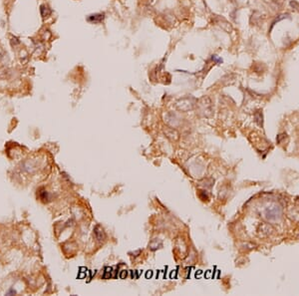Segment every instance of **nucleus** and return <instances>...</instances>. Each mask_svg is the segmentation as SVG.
I'll list each match as a JSON object with an SVG mask.
<instances>
[{"label": "nucleus", "instance_id": "obj_4", "mask_svg": "<svg viewBox=\"0 0 299 296\" xmlns=\"http://www.w3.org/2000/svg\"><path fill=\"white\" fill-rule=\"evenodd\" d=\"M290 5H291V6H292L294 9L298 10V11H299V3H298L297 1H295V0H293V1H291V2H290Z\"/></svg>", "mask_w": 299, "mask_h": 296}, {"label": "nucleus", "instance_id": "obj_2", "mask_svg": "<svg viewBox=\"0 0 299 296\" xmlns=\"http://www.w3.org/2000/svg\"><path fill=\"white\" fill-rule=\"evenodd\" d=\"M40 12H41V15L43 17H48L49 15H51L52 13L51 9H50L47 5H41V7H40Z\"/></svg>", "mask_w": 299, "mask_h": 296}, {"label": "nucleus", "instance_id": "obj_1", "mask_svg": "<svg viewBox=\"0 0 299 296\" xmlns=\"http://www.w3.org/2000/svg\"><path fill=\"white\" fill-rule=\"evenodd\" d=\"M103 19H104V14H101V13L90 15V16L87 18L88 21L91 22V23H99V22H101Z\"/></svg>", "mask_w": 299, "mask_h": 296}, {"label": "nucleus", "instance_id": "obj_3", "mask_svg": "<svg viewBox=\"0 0 299 296\" xmlns=\"http://www.w3.org/2000/svg\"><path fill=\"white\" fill-rule=\"evenodd\" d=\"M288 16H289V15H288V14H286V15H280V16H279V17H277V18H276V19L274 20V21H273V22H272V27H273V26H274V25H275V23H276V22L280 21V20H282V19L288 18Z\"/></svg>", "mask_w": 299, "mask_h": 296}]
</instances>
